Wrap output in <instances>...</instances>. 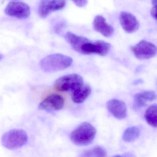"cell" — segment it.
<instances>
[{"label":"cell","mask_w":157,"mask_h":157,"mask_svg":"<svg viewBox=\"0 0 157 157\" xmlns=\"http://www.w3.org/2000/svg\"><path fill=\"white\" fill-rule=\"evenodd\" d=\"M157 105H152L147 109L144 116L147 124L152 127H157Z\"/></svg>","instance_id":"cell-15"},{"label":"cell","mask_w":157,"mask_h":157,"mask_svg":"<svg viewBox=\"0 0 157 157\" xmlns=\"http://www.w3.org/2000/svg\"><path fill=\"white\" fill-rule=\"evenodd\" d=\"M156 99V94L152 91L140 92L135 94L134 97V107L136 109L142 108L148 102Z\"/></svg>","instance_id":"cell-13"},{"label":"cell","mask_w":157,"mask_h":157,"mask_svg":"<svg viewBox=\"0 0 157 157\" xmlns=\"http://www.w3.org/2000/svg\"><path fill=\"white\" fill-rule=\"evenodd\" d=\"M119 20L122 28L128 33H135L139 28V22L132 13L122 12L119 16Z\"/></svg>","instance_id":"cell-10"},{"label":"cell","mask_w":157,"mask_h":157,"mask_svg":"<svg viewBox=\"0 0 157 157\" xmlns=\"http://www.w3.org/2000/svg\"><path fill=\"white\" fill-rule=\"evenodd\" d=\"M138 59H147L156 56L157 48L155 45L146 40H142L131 48Z\"/></svg>","instance_id":"cell-6"},{"label":"cell","mask_w":157,"mask_h":157,"mask_svg":"<svg viewBox=\"0 0 157 157\" xmlns=\"http://www.w3.org/2000/svg\"><path fill=\"white\" fill-rule=\"evenodd\" d=\"M79 8H83L85 7L88 3L87 0H71Z\"/></svg>","instance_id":"cell-18"},{"label":"cell","mask_w":157,"mask_h":157,"mask_svg":"<svg viewBox=\"0 0 157 157\" xmlns=\"http://www.w3.org/2000/svg\"><path fill=\"white\" fill-rule=\"evenodd\" d=\"M106 152L101 147H96L91 149L85 151L82 154V157H105Z\"/></svg>","instance_id":"cell-17"},{"label":"cell","mask_w":157,"mask_h":157,"mask_svg":"<svg viewBox=\"0 0 157 157\" xmlns=\"http://www.w3.org/2000/svg\"><path fill=\"white\" fill-rule=\"evenodd\" d=\"M3 58V56L0 54V60H1Z\"/></svg>","instance_id":"cell-22"},{"label":"cell","mask_w":157,"mask_h":157,"mask_svg":"<svg viewBox=\"0 0 157 157\" xmlns=\"http://www.w3.org/2000/svg\"><path fill=\"white\" fill-rule=\"evenodd\" d=\"M111 44L103 41H91L86 38L80 46L77 52L83 55H94L106 56L111 49Z\"/></svg>","instance_id":"cell-4"},{"label":"cell","mask_w":157,"mask_h":157,"mask_svg":"<svg viewBox=\"0 0 157 157\" xmlns=\"http://www.w3.org/2000/svg\"><path fill=\"white\" fill-rule=\"evenodd\" d=\"M151 14L153 19L157 20V6H152L151 11Z\"/></svg>","instance_id":"cell-19"},{"label":"cell","mask_w":157,"mask_h":157,"mask_svg":"<svg viewBox=\"0 0 157 157\" xmlns=\"http://www.w3.org/2000/svg\"><path fill=\"white\" fill-rule=\"evenodd\" d=\"M91 88L88 84H84L72 92L71 98L74 102L80 104L83 102L90 96Z\"/></svg>","instance_id":"cell-14"},{"label":"cell","mask_w":157,"mask_h":157,"mask_svg":"<svg viewBox=\"0 0 157 157\" xmlns=\"http://www.w3.org/2000/svg\"><path fill=\"white\" fill-rule=\"evenodd\" d=\"M94 29L100 33L105 37H111L114 33V29L112 26L108 24L105 19L101 15H97L94 20Z\"/></svg>","instance_id":"cell-12"},{"label":"cell","mask_w":157,"mask_h":157,"mask_svg":"<svg viewBox=\"0 0 157 157\" xmlns=\"http://www.w3.org/2000/svg\"><path fill=\"white\" fill-rule=\"evenodd\" d=\"M140 130L136 126H132L127 128L123 135V139L125 142H131L135 141L140 135Z\"/></svg>","instance_id":"cell-16"},{"label":"cell","mask_w":157,"mask_h":157,"mask_svg":"<svg viewBox=\"0 0 157 157\" xmlns=\"http://www.w3.org/2000/svg\"><path fill=\"white\" fill-rule=\"evenodd\" d=\"M66 5V0H41L38 13L40 17L45 18L51 13L64 9Z\"/></svg>","instance_id":"cell-8"},{"label":"cell","mask_w":157,"mask_h":157,"mask_svg":"<svg viewBox=\"0 0 157 157\" xmlns=\"http://www.w3.org/2000/svg\"><path fill=\"white\" fill-rule=\"evenodd\" d=\"M84 84L83 79L78 74H71L59 78L54 83L55 90L61 92H72Z\"/></svg>","instance_id":"cell-5"},{"label":"cell","mask_w":157,"mask_h":157,"mask_svg":"<svg viewBox=\"0 0 157 157\" xmlns=\"http://www.w3.org/2000/svg\"><path fill=\"white\" fill-rule=\"evenodd\" d=\"M28 136L25 130L13 129L6 132L2 137V145L6 148L15 150L25 145L28 142Z\"/></svg>","instance_id":"cell-3"},{"label":"cell","mask_w":157,"mask_h":157,"mask_svg":"<svg viewBox=\"0 0 157 157\" xmlns=\"http://www.w3.org/2000/svg\"><path fill=\"white\" fill-rule=\"evenodd\" d=\"M65 104L64 98L57 94H52L45 98L38 105V109L47 111H57L63 108Z\"/></svg>","instance_id":"cell-9"},{"label":"cell","mask_w":157,"mask_h":157,"mask_svg":"<svg viewBox=\"0 0 157 157\" xmlns=\"http://www.w3.org/2000/svg\"><path fill=\"white\" fill-rule=\"evenodd\" d=\"M6 14L18 19H26L30 16L29 6L24 2H13L8 4L5 10Z\"/></svg>","instance_id":"cell-7"},{"label":"cell","mask_w":157,"mask_h":157,"mask_svg":"<svg viewBox=\"0 0 157 157\" xmlns=\"http://www.w3.org/2000/svg\"><path fill=\"white\" fill-rule=\"evenodd\" d=\"M96 134L95 127L90 123L83 122L80 124L71 132V141L78 146H87L93 141Z\"/></svg>","instance_id":"cell-2"},{"label":"cell","mask_w":157,"mask_h":157,"mask_svg":"<svg viewBox=\"0 0 157 157\" xmlns=\"http://www.w3.org/2000/svg\"><path fill=\"white\" fill-rule=\"evenodd\" d=\"M142 81L141 80H137L136 81H135L134 83L135 84H139V83H142Z\"/></svg>","instance_id":"cell-21"},{"label":"cell","mask_w":157,"mask_h":157,"mask_svg":"<svg viewBox=\"0 0 157 157\" xmlns=\"http://www.w3.org/2000/svg\"><path fill=\"white\" fill-rule=\"evenodd\" d=\"M152 6H157V0H151Z\"/></svg>","instance_id":"cell-20"},{"label":"cell","mask_w":157,"mask_h":157,"mask_svg":"<svg viewBox=\"0 0 157 157\" xmlns=\"http://www.w3.org/2000/svg\"><path fill=\"white\" fill-rule=\"evenodd\" d=\"M106 107L110 113L115 118L123 119L127 114V109L125 103L117 99H112L106 103Z\"/></svg>","instance_id":"cell-11"},{"label":"cell","mask_w":157,"mask_h":157,"mask_svg":"<svg viewBox=\"0 0 157 157\" xmlns=\"http://www.w3.org/2000/svg\"><path fill=\"white\" fill-rule=\"evenodd\" d=\"M72 62L70 57L60 54H52L41 60L40 67L44 72H56L69 67Z\"/></svg>","instance_id":"cell-1"}]
</instances>
